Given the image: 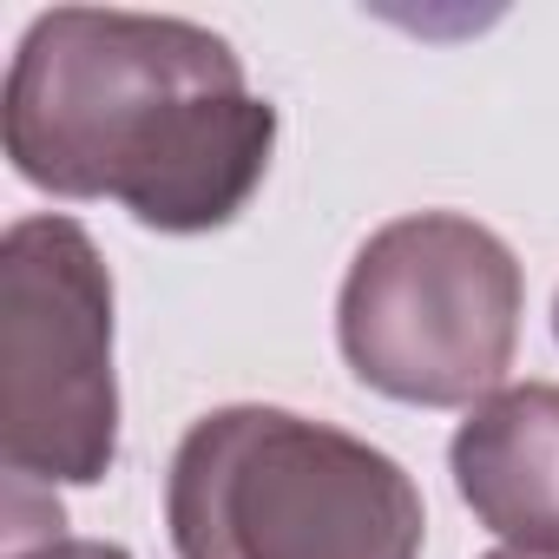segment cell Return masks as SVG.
Returning <instances> with one entry per match:
<instances>
[{
	"instance_id": "cell-1",
	"label": "cell",
	"mask_w": 559,
	"mask_h": 559,
	"mask_svg": "<svg viewBox=\"0 0 559 559\" xmlns=\"http://www.w3.org/2000/svg\"><path fill=\"white\" fill-rule=\"evenodd\" d=\"M8 158L53 198H119L165 237L230 224L276 145L224 34L171 14L60 8L34 21L0 99Z\"/></svg>"
},
{
	"instance_id": "cell-2",
	"label": "cell",
	"mask_w": 559,
	"mask_h": 559,
	"mask_svg": "<svg viewBox=\"0 0 559 559\" xmlns=\"http://www.w3.org/2000/svg\"><path fill=\"white\" fill-rule=\"evenodd\" d=\"M178 559H421V493L382 448L237 402L204 415L165 487Z\"/></svg>"
},
{
	"instance_id": "cell-3",
	"label": "cell",
	"mask_w": 559,
	"mask_h": 559,
	"mask_svg": "<svg viewBox=\"0 0 559 559\" xmlns=\"http://www.w3.org/2000/svg\"><path fill=\"white\" fill-rule=\"evenodd\" d=\"M520 263L513 250L454 211H415L382 224L336 304V336L349 369L415 408L487 402L513 369L520 343Z\"/></svg>"
},
{
	"instance_id": "cell-4",
	"label": "cell",
	"mask_w": 559,
	"mask_h": 559,
	"mask_svg": "<svg viewBox=\"0 0 559 559\" xmlns=\"http://www.w3.org/2000/svg\"><path fill=\"white\" fill-rule=\"evenodd\" d=\"M0 454L47 487H93L119 454L112 276L73 217L0 237Z\"/></svg>"
},
{
	"instance_id": "cell-5",
	"label": "cell",
	"mask_w": 559,
	"mask_h": 559,
	"mask_svg": "<svg viewBox=\"0 0 559 559\" xmlns=\"http://www.w3.org/2000/svg\"><path fill=\"white\" fill-rule=\"evenodd\" d=\"M454 487L487 533L526 552H559V389L520 382L474 402L454 435Z\"/></svg>"
},
{
	"instance_id": "cell-6",
	"label": "cell",
	"mask_w": 559,
	"mask_h": 559,
	"mask_svg": "<svg viewBox=\"0 0 559 559\" xmlns=\"http://www.w3.org/2000/svg\"><path fill=\"white\" fill-rule=\"evenodd\" d=\"M8 559H132V552L112 546V539H67V533H47L40 546H8Z\"/></svg>"
},
{
	"instance_id": "cell-7",
	"label": "cell",
	"mask_w": 559,
	"mask_h": 559,
	"mask_svg": "<svg viewBox=\"0 0 559 559\" xmlns=\"http://www.w3.org/2000/svg\"><path fill=\"white\" fill-rule=\"evenodd\" d=\"M487 559H559V552H526V546H500V552H487Z\"/></svg>"
},
{
	"instance_id": "cell-8",
	"label": "cell",
	"mask_w": 559,
	"mask_h": 559,
	"mask_svg": "<svg viewBox=\"0 0 559 559\" xmlns=\"http://www.w3.org/2000/svg\"><path fill=\"white\" fill-rule=\"evenodd\" d=\"M552 330H559V304H552Z\"/></svg>"
}]
</instances>
